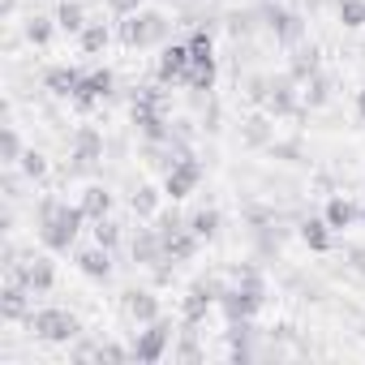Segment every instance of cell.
<instances>
[{
    "instance_id": "5bb4252c",
    "label": "cell",
    "mask_w": 365,
    "mask_h": 365,
    "mask_svg": "<svg viewBox=\"0 0 365 365\" xmlns=\"http://www.w3.org/2000/svg\"><path fill=\"white\" fill-rule=\"evenodd\" d=\"M129 258H133V267H155L159 258H168V254H163V237H159L155 224L133 232V241H129Z\"/></svg>"
},
{
    "instance_id": "7dc6e473",
    "label": "cell",
    "mask_w": 365,
    "mask_h": 365,
    "mask_svg": "<svg viewBox=\"0 0 365 365\" xmlns=\"http://www.w3.org/2000/svg\"><path fill=\"white\" fill-rule=\"evenodd\" d=\"M361 339H365V322H361Z\"/></svg>"
},
{
    "instance_id": "e575fe53",
    "label": "cell",
    "mask_w": 365,
    "mask_h": 365,
    "mask_svg": "<svg viewBox=\"0 0 365 365\" xmlns=\"http://www.w3.org/2000/svg\"><path fill=\"white\" fill-rule=\"evenodd\" d=\"M150 224L159 228V237H163V241H172L176 232H185V228H190V224H185V215H180L176 207H172V211H159V215H155Z\"/></svg>"
},
{
    "instance_id": "b9f144b4",
    "label": "cell",
    "mask_w": 365,
    "mask_h": 365,
    "mask_svg": "<svg viewBox=\"0 0 365 365\" xmlns=\"http://www.w3.org/2000/svg\"><path fill=\"white\" fill-rule=\"evenodd\" d=\"M108 9H112L116 18H129V14H138V9H142V0H108Z\"/></svg>"
},
{
    "instance_id": "60d3db41",
    "label": "cell",
    "mask_w": 365,
    "mask_h": 365,
    "mask_svg": "<svg viewBox=\"0 0 365 365\" xmlns=\"http://www.w3.org/2000/svg\"><path fill=\"white\" fill-rule=\"evenodd\" d=\"M95 361H133V352L129 348H120V344H99V352H95Z\"/></svg>"
},
{
    "instance_id": "8fae6325",
    "label": "cell",
    "mask_w": 365,
    "mask_h": 365,
    "mask_svg": "<svg viewBox=\"0 0 365 365\" xmlns=\"http://www.w3.org/2000/svg\"><path fill=\"white\" fill-rule=\"evenodd\" d=\"M190 43H163L159 48V61H155V78L163 86H180L185 82V69H190Z\"/></svg>"
},
{
    "instance_id": "7bdbcfd3",
    "label": "cell",
    "mask_w": 365,
    "mask_h": 365,
    "mask_svg": "<svg viewBox=\"0 0 365 365\" xmlns=\"http://www.w3.org/2000/svg\"><path fill=\"white\" fill-rule=\"evenodd\" d=\"M5 198H9V202H18V198H22V180H18V172H14V168L5 172Z\"/></svg>"
},
{
    "instance_id": "f546056e",
    "label": "cell",
    "mask_w": 365,
    "mask_h": 365,
    "mask_svg": "<svg viewBox=\"0 0 365 365\" xmlns=\"http://www.w3.org/2000/svg\"><path fill=\"white\" fill-rule=\"evenodd\" d=\"M271 142H275L271 120H267V116H250V120H245V146H250V150H262V146H271Z\"/></svg>"
},
{
    "instance_id": "4dcf8cb0",
    "label": "cell",
    "mask_w": 365,
    "mask_h": 365,
    "mask_svg": "<svg viewBox=\"0 0 365 365\" xmlns=\"http://www.w3.org/2000/svg\"><path fill=\"white\" fill-rule=\"evenodd\" d=\"M176 361H202V344H198V331L190 322H180V344L172 348Z\"/></svg>"
},
{
    "instance_id": "74e56055",
    "label": "cell",
    "mask_w": 365,
    "mask_h": 365,
    "mask_svg": "<svg viewBox=\"0 0 365 365\" xmlns=\"http://www.w3.org/2000/svg\"><path fill=\"white\" fill-rule=\"evenodd\" d=\"M267 95H271V73H250V78H245V99H250L254 108H262Z\"/></svg>"
},
{
    "instance_id": "7c38bea8",
    "label": "cell",
    "mask_w": 365,
    "mask_h": 365,
    "mask_svg": "<svg viewBox=\"0 0 365 365\" xmlns=\"http://www.w3.org/2000/svg\"><path fill=\"white\" fill-rule=\"evenodd\" d=\"M31 288L18 284V279H5V288H0V318L5 322H31Z\"/></svg>"
},
{
    "instance_id": "ab89813d",
    "label": "cell",
    "mask_w": 365,
    "mask_h": 365,
    "mask_svg": "<svg viewBox=\"0 0 365 365\" xmlns=\"http://www.w3.org/2000/svg\"><path fill=\"white\" fill-rule=\"evenodd\" d=\"M267 150H271L275 159H284V163H301V159H305V155H301V142H271Z\"/></svg>"
},
{
    "instance_id": "484cf974",
    "label": "cell",
    "mask_w": 365,
    "mask_h": 365,
    "mask_svg": "<svg viewBox=\"0 0 365 365\" xmlns=\"http://www.w3.org/2000/svg\"><path fill=\"white\" fill-rule=\"evenodd\" d=\"M108 43H112V31H108L103 22H86V31L78 35L82 56H103V52H108Z\"/></svg>"
},
{
    "instance_id": "4316f807",
    "label": "cell",
    "mask_w": 365,
    "mask_h": 365,
    "mask_svg": "<svg viewBox=\"0 0 365 365\" xmlns=\"http://www.w3.org/2000/svg\"><path fill=\"white\" fill-rule=\"evenodd\" d=\"M185 224H190V232H194V237H202V241H215L224 220H220V211H215V207H198L194 215H185Z\"/></svg>"
},
{
    "instance_id": "d6a6232c",
    "label": "cell",
    "mask_w": 365,
    "mask_h": 365,
    "mask_svg": "<svg viewBox=\"0 0 365 365\" xmlns=\"http://www.w3.org/2000/svg\"><path fill=\"white\" fill-rule=\"evenodd\" d=\"M262 22V14L258 9H237V14H228V31H232V39H245V35H254V26Z\"/></svg>"
},
{
    "instance_id": "1f68e13d",
    "label": "cell",
    "mask_w": 365,
    "mask_h": 365,
    "mask_svg": "<svg viewBox=\"0 0 365 365\" xmlns=\"http://www.w3.org/2000/svg\"><path fill=\"white\" fill-rule=\"evenodd\" d=\"M327 99H331V78H327V73H314V78L305 82V91H301V103H305V108H322Z\"/></svg>"
},
{
    "instance_id": "e0dca14e",
    "label": "cell",
    "mask_w": 365,
    "mask_h": 365,
    "mask_svg": "<svg viewBox=\"0 0 365 365\" xmlns=\"http://www.w3.org/2000/svg\"><path fill=\"white\" fill-rule=\"evenodd\" d=\"M215 78H220V65H215V56H207V61H190V69H185V91H194V95H211L215 91Z\"/></svg>"
},
{
    "instance_id": "f6af8a7d",
    "label": "cell",
    "mask_w": 365,
    "mask_h": 365,
    "mask_svg": "<svg viewBox=\"0 0 365 365\" xmlns=\"http://www.w3.org/2000/svg\"><path fill=\"white\" fill-rule=\"evenodd\" d=\"M14 14H18V0H0V18H5V22H9Z\"/></svg>"
},
{
    "instance_id": "681fc988",
    "label": "cell",
    "mask_w": 365,
    "mask_h": 365,
    "mask_svg": "<svg viewBox=\"0 0 365 365\" xmlns=\"http://www.w3.org/2000/svg\"><path fill=\"white\" fill-rule=\"evenodd\" d=\"M258 5H262V0H258Z\"/></svg>"
},
{
    "instance_id": "f35d334b",
    "label": "cell",
    "mask_w": 365,
    "mask_h": 365,
    "mask_svg": "<svg viewBox=\"0 0 365 365\" xmlns=\"http://www.w3.org/2000/svg\"><path fill=\"white\" fill-rule=\"evenodd\" d=\"M339 22L348 31H361L365 26V0H339Z\"/></svg>"
},
{
    "instance_id": "d4e9b609",
    "label": "cell",
    "mask_w": 365,
    "mask_h": 365,
    "mask_svg": "<svg viewBox=\"0 0 365 365\" xmlns=\"http://www.w3.org/2000/svg\"><path fill=\"white\" fill-rule=\"evenodd\" d=\"M198 250H202V237H194L190 228H185V232H176L172 241H163V254H168L172 262H194Z\"/></svg>"
},
{
    "instance_id": "ac0fdd59",
    "label": "cell",
    "mask_w": 365,
    "mask_h": 365,
    "mask_svg": "<svg viewBox=\"0 0 365 365\" xmlns=\"http://www.w3.org/2000/svg\"><path fill=\"white\" fill-rule=\"evenodd\" d=\"M322 220L331 224V232H344V228H352V224L361 220V207H356L352 198L335 194V198H327V207H322Z\"/></svg>"
},
{
    "instance_id": "d590c367",
    "label": "cell",
    "mask_w": 365,
    "mask_h": 365,
    "mask_svg": "<svg viewBox=\"0 0 365 365\" xmlns=\"http://www.w3.org/2000/svg\"><path fill=\"white\" fill-rule=\"evenodd\" d=\"M185 43H190V56H194V61H207V56H215V39H211V31H207V26H194Z\"/></svg>"
},
{
    "instance_id": "277c9868",
    "label": "cell",
    "mask_w": 365,
    "mask_h": 365,
    "mask_svg": "<svg viewBox=\"0 0 365 365\" xmlns=\"http://www.w3.org/2000/svg\"><path fill=\"white\" fill-rule=\"evenodd\" d=\"M31 331L43 344H73L82 335V322H78V314H69L61 305H43V309L31 314Z\"/></svg>"
},
{
    "instance_id": "bcb514c9",
    "label": "cell",
    "mask_w": 365,
    "mask_h": 365,
    "mask_svg": "<svg viewBox=\"0 0 365 365\" xmlns=\"http://www.w3.org/2000/svg\"><path fill=\"white\" fill-rule=\"evenodd\" d=\"M356 116H361V120H365V86H361V91H356Z\"/></svg>"
},
{
    "instance_id": "f1b7e54d",
    "label": "cell",
    "mask_w": 365,
    "mask_h": 365,
    "mask_svg": "<svg viewBox=\"0 0 365 365\" xmlns=\"http://www.w3.org/2000/svg\"><path fill=\"white\" fill-rule=\"evenodd\" d=\"M26 155V146H22V133L14 129V125H5V133H0V163L5 168H18V159Z\"/></svg>"
},
{
    "instance_id": "30bf717a",
    "label": "cell",
    "mask_w": 365,
    "mask_h": 365,
    "mask_svg": "<svg viewBox=\"0 0 365 365\" xmlns=\"http://www.w3.org/2000/svg\"><path fill=\"white\" fill-rule=\"evenodd\" d=\"M112 91H116V73H112V69H91V73H82V82H78V91H73V108H78V112H91V108L103 103Z\"/></svg>"
},
{
    "instance_id": "44dd1931",
    "label": "cell",
    "mask_w": 365,
    "mask_h": 365,
    "mask_svg": "<svg viewBox=\"0 0 365 365\" xmlns=\"http://www.w3.org/2000/svg\"><path fill=\"white\" fill-rule=\"evenodd\" d=\"M301 241L314 250V254H331L335 250V232H331V224L327 220H301Z\"/></svg>"
},
{
    "instance_id": "ee69618b",
    "label": "cell",
    "mask_w": 365,
    "mask_h": 365,
    "mask_svg": "<svg viewBox=\"0 0 365 365\" xmlns=\"http://www.w3.org/2000/svg\"><path fill=\"white\" fill-rule=\"evenodd\" d=\"M348 267H352L356 275H365V250H361V245H348Z\"/></svg>"
},
{
    "instance_id": "4fadbf2b",
    "label": "cell",
    "mask_w": 365,
    "mask_h": 365,
    "mask_svg": "<svg viewBox=\"0 0 365 365\" xmlns=\"http://www.w3.org/2000/svg\"><path fill=\"white\" fill-rule=\"evenodd\" d=\"M120 309H125L129 322L146 327V322L159 318V297H155L150 288H125V292H120Z\"/></svg>"
},
{
    "instance_id": "8d00e7d4",
    "label": "cell",
    "mask_w": 365,
    "mask_h": 365,
    "mask_svg": "<svg viewBox=\"0 0 365 365\" xmlns=\"http://www.w3.org/2000/svg\"><path fill=\"white\" fill-rule=\"evenodd\" d=\"M95 245H103V250H116L120 245V224L112 220V215H103V220H95Z\"/></svg>"
},
{
    "instance_id": "ffe728a7",
    "label": "cell",
    "mask_w": 365,
    "mask_h": 365,
    "mask_svg": "<svg viewBox=\"0 0 365 365\" xmlns=\"http://www.w3.org/2000/svg\"><path fill=\"white\" fill-rule=\"evenodd\" d=\"M168 194L163 190H155V185H138L133 194H129V211L142 220V224H150L155 215H159V202H163Z\"/></svg>"
},
{
    "instance_id": "6da1fadb",
    "label": "cell",
    "mask_w": 365,
    "mask_h": 365,
    "mask_svg": "<svg viewBox=\"0 0 365 365\" xmlns=\"http://www.w3.org/2000/svg\"><path fill=\"white\" fill-rule=\"evenodd\" d=\"M82 224H91V220H86V211H82V207L61 202L56 194H43V198H39V207H35V232H39L43 250H52V254H69V250L78 245Z\"/></svg>"
},
{
    "instance_id": "5b68a950",
    "label": "cell",
    "mask_w": 365,
    "mask_h": 365,
    "mask_svg": "<svg viewBox=\"0 0 365 365\" xmlns=\"http://www.w3.org/2000/svg\"><path fill=\"white\" fill-rule=\"evenodd\" d=\"M202 176H207V163H202V159H194V155H180V159H176V163L163 172V194H168L172 202H185L190 194H198Z\"/></svg>"
},
{
    "instance_id": "cb8c5ba5",
    "label": "cell",
    "mask_w": 365,
    "mask_h": 365,
    "mask_svg": "<svg viewBox=\"0 0 365 365\" xmlns=\"http://www.w3.org/2000/svg\"><path fill=\"white\" fill-rule=\"evenodd\" d=\"M78 207H82V211H86V220L95 224V220L112 215V190H108V185H86V190H82V198H78Z\"/></svg>"
},
{
    "instance_id": "7a4b0ae2",
    "label": "cell",
    "mask_w": 365,
    "mask_h": 365,
    "mask_svg": "<svg viewBox=\"0 0 365 365\" xmlns=\"http://www.w3.org/2000/svg\"><path fill=\"white\" fill-rule=\"evenodd\" d=\"M168 31H172L168 14H159V9H138V14L120 18L116 39H120L129 52H142V48H163V43H168Z\"/></svg>"
},
{
    "instance_id": "603a6c76",
    "label": "cell",
    "mask_w": 365,
    "mask_h": 365,
    "mask_svg": "<svg viewBox=\"0 0 365 365\" xmlns=\"http://www.w3.org/2000/svg\"><path fill=\"white\" fill-rule=\"evenodd\" d=\"M56 31H61V26H56V18H48V14H31V18L22 22V39H26L31 48H48Z\"/></svg>"
},
{
    "instance_id": "8992f818",
    "label": "cell",
    "mask_w": 365,
    "mask_h": 365,
    "mask_svg": "<svg viewBox=\"0 0 365 365\" xmlns=\"http://www.w3.org/2000/svg\"><path fill=\"white\" fill-rule=\"evenodd\" d=\"M172 318H155V322H146L138 335H133V344H129V352H133V361H142V365H155V361H163V352H168V344H172Z\"/></svg>"
},
{
    "instance_id": "9a60e30c",
    "label": "cell",
    "mask_w": 365,
    "mask_h": 365,
    "mask_svg": "<svg viewBox=\"0 0 365 365\" xmlns=\"http://www.w3.org/2000/svg\"><path fill=\"white\" fill-rule=\"evenodd\" d=\"M288 73L305 86L314 73H322V52H318L314 43H297V48H288Z\"/></svg>"
},
{
    "instance_id": "9c48e42d",
    "label": "cell",
    "mask_w": 365,
    "mask_h": 365,
    "mask_svg": "<svg viewBox=\"0 0 365 365\" xmlns=\"http://www.w3.org/2000/svg\"><path fill=\"white\" fill-rule=\"evenodd\" d=\"M5 279H18V284H26L35 297H43V292L56 288V262H52V258H22V262L5 267Z\"/></svg>"
},
{
    "instance_id": "52a82bcc",
    "label": "cell",
    "mask_w": 365,
    "mask_h": 365,
    "mask_svg": "<svg viewBox=\"0 0 365 365\" xmlns=\"http://www.w3.org/2000/svg\"><path fill=\"white\" fill-rule=\"evenodd\" d=\"M103 163V133L95 125H78L69 138V172H95Z\"/></svg>"
},
{
    "instance_id": "3957f363",
    "label": "cell",
    "mask_w": 365,
    "mask_h": 365,
    "mask_svg": "<svg viewBox=\"0 0 365 365\" xmlns=\"http://www.w3.org/2000/svg\"><path fill=\"white\" fill-rule=\"evenodd\" d=\"M258 14H262V31H267L279 48H297V43H305V18H301L297 9H284L279 0H262Z\"/></svg>"
},
{
    "instance_id": "c3c4849f",
    "label": "cell",
    "mask_w": 365,
    "mask_h": 365,
    "mask_svg": "<svg viewBox=\"0 0 365 365\" xmlns=\"http://www.w3.org/2000/svg\"><path fill=\"white\" fill-rule=\"evenodd\" d=\"M361 220H365V207H361Z\"/></svg>"
},
{
    "instance_id": "d6986e66",
    "label": "cell",
    "mask_w": 365,
    "mask_h": 365,
    "mask_svg": "<svg viewBox=\"0 0 365 365\" xmlns=\"http://www.w3.org/2000/svg\"><path fill=\"white\" fill-rule=\"evenodd\" d=\"M78 82H82V69H78V65H52V69L43 73V86H48L56 99H73Z\"/></svg>"
},
{
    "instance_id": "7402d4cb",
    "label": "cell",
    "mask_w": 365,
    "mask_h": 365,
    "mask_svg": "<svg viewBox=\"0 0 365 365\" xmlns=\"http://www.w3.org/2000/svg\"><path fill=\"white\" fill-rule=\"evenodd\" d=\"M211 297L202 292V288H194L190 284V292L180 297V322H190V327H198V322H207V314H211Z\"/></svg>"
},
{
    "instance_id": "ba28073f",
    "label": "cell",
    "mask_w": 365,
    "mask_h": 365,
    "mask_svg": "<svg viewBox=\"0 0 365 365\" xmlns=\"http://www.w3.org/2000/svg\"><path fill=\"white\" fill-rule=\"evenodd\" d=\"M301 82L284 69V73H271V95H267V116H305V103H301Z\"/></svg>"
},
{
    "instance_id": "83f0119b",
    "label": "cell",
    "mask_w": 365,
    "mask_h": 365,
    "mask_svg": "<svg viewBox=\"0 0 365 365\" xmlns=\"http://www.w3.org/2000/svg\"><path fill=\"white\" fill-rule=\"evenodd\" d=\"M56 26H61L65 35H82V31H86V9H82V0H61Z\"/></svg>"
},
{
    "instance_id": "2e32d148",
    "label": "cell",
    "mask_w": 365,
    "mask_h": 365,
    "mask_svg": "<svg viewBox=\"0 0 365 365\" xmlns=\"http://www.w3.org/2000/svg\"><path fill=\"white\" fill-rule=\"evenodd\" d=\"M78 271L95 284H108L112 279V250L103 245H91V250H78Z\"/></svg>"
},
{
    "instance_id": "836d02e7",
    "label": "cell",
    "mask_w": 365,
    "mask_h": 365,
    "mask_svg": "<svg viewBox=\"0 0 365 365\" xmlns=\"http://www.w3.org/2000/svg\"><path fill=\"white\" fill-rule=\"evenodd\" d=\"M18 168H22V176H26V180H48V155H43V150H35V146L18 159Z\"/></svg>"
}]
</instances>
